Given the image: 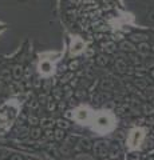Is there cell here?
<instances>
[{
  "mask_svg": "<svg viewBox=\"0 0 154 160\" xmlns=\"http://www.w3.org/2000/svg\"><path fill=\"white\" fill-rule=\"evenodd\" d=\"M74 118H75V120L79 122V123H88V122H91V112H90V109L88 108L81 107V108H78L75 111Z\"/></svg>",
  "mask_w": 154,
  "mask_h": 160,
  "instance_id": "cell-4",
  "label": "cell"
},
{
  "mask_svg": "<svg viewBox=\"0 0 154 160\" xmlns=\"http://www.w3.org/2000/svg\"><path fill=\"white\" fill-rule=\"evenodd\" d=\"M16 116V109L11 106H4L0 109V128H7Z\"/></svg>",
  "mask_w": 154,
  "mask_h": 160,
  "instance_id": "cell-2",
  "label": "cell"
},
{
  "mask_svg": "<svg viewBox=\"0 0 154 160\" xmlns=\"http://www.w3.org/2000/svg\"><path fill=\"white\" fill-rule=\"evenodd\" d=\"M83 47H84V44L81 42L79 39H77V46H72V49H71V52L72 53H79L83 49Z\"/></svg>",
  "mask_w": 154,
  "mask_h": 160,
  "instance_id": "cell-6",
  "label": "cell"
},
{
  "mask_svg": "<svg viewBox=\"0 0 154 160\" xmlns=\"http://www.w3.org/2000/svg\"><path fill=\"white\" fill-rule=\"evenodd\" d=\"M93 129L99 133H106L114 128V116L110 112L101 111L91 118Z\"/></svg>",
  "mask_w": 154,
  "mask_h": 160,
  "instance_id": "cell-1",
  "label": "cell"
},
{
  "mask_svg": "<svg viewBox=\"0 0 154 160\" xmlns=\"http://www.w3.org/2000/svg\"><path fill=\"white\" fill-rule=\"evenodd\" d=\"M51 69H52V66H51V64H50L48 62L40 63V72H43V73H50V72H51Z\"/></svg>",
  "mask_w": 154,
  "mask_h": 160,
  "instance_id": "cell-5",
  "label": "cell"
},
{
  "mask_svg": "<svg viewBox=\"0 0 154 160\" xmlns=\"http://www.w3.org/2000/svg\"><path fill=\"white\" fill-rule=\"evenodd\" d=\"M143 138H145V131L142 128H135L133 129L129 135V139H127V144L130 148H138L141 146V143L143 142Z\"/></svg>",
  "mask_w": 154,
  "mask_h": 160,
  "instance_id": "cell-3",
  "label": "cell"
}]
</instances>
